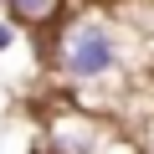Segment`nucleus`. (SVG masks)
<instances>
[{
    "label": "nucleus",
    "mask_w": 154,
    "mask_h": 154,
    "mask_svg": "<svg viewBox=\"0 0 154 154\" xmlns=\"http://www.w3.org/2000/svg\"><path fill=\"white\" fill-rule=\"evenodd\" d=\"M51 62L72 88H103L128 72V31H118V21L103 11H77L57 31Z\"/></svg>",
    "instance_id": "f257e3e1"
},
{
    "label": "nucleus",
    "mask_w": 154,
    "mask_h": 154,
    "mask_svg": "<svg viewBox=\"0 0 154 154\" xmlns=\"http://www.w3.org/2000/svg\"><path fill=\"white\" fill-rule=\"evenodd\" d=\"M113 128L93 108H57L46 118V149L51 154H98Z\"/></svg>",
    "instance_id": "f03ea898"
},
{
    "label": "nucleus",
    "mask_w": 154,
    "mask_h": 154,
    "mask_svg": "<svg viewBox=\"0 0 154 154\" xmlns=\"http://www.w3.org/2000/svg\"><path fill=\"white\" fill-rule=\"evenodd\" d=\"M62 0H5V16L16 26H41V21H57Z\"/></svg>",
    "instance_id": "7ed1b4c3"
},
{
    "label": "nucleus",
    "mask_w": 154,
    "mask_h": 154,
    "mask_svg": "<svg viewBox=\"0 0 154 154\" xmlns=\"http://www.w3.org/2000/svg\"><path fill=\"white\" fill-rule=\"evenodd\" d=\"M16 36H21V31H16V21H11V16H0V51H11V46H16Z\"/></svg>",
    "instance_id": "20e7f679"
},
{
    "label": "nucleus",
    "mask_w": 154,
    "mask_h": 154,
    "mask_svg": "<svg viewBox=\"0 0 154 154\" xmlns=\"http://www.w3.org/2000/svg\"><path fill=\"white\" fill-rule=\"evenodd\" d=\"M0 16H5V0H0Z\"/></svg>",
    "instance_id": "39448f33"
},
{
    "label": "nucleus",
    "mask_w": 154,
    "mask_h": 154,
    "mask_svg": "<svg viewBox=\"0 0 154 154\" xmlns=\"http://www.w3.org/2000/svg\"><path fill=\"white\" fill-rule=\"evenodd\" d=\"M46 154H51V149H46Z\"/></svg>",
    "instance_id": "423d86ee"
}]
</instances>
